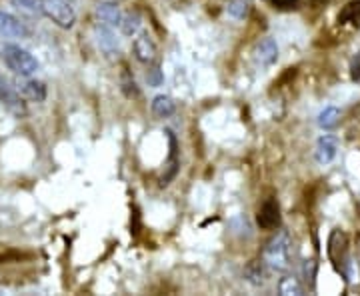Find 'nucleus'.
<instances>
[{
  "label": "nucleus",
  "mask_w": 360,
  "mask_h": 296,
  "mask_svg": "<svg viewBox=\"0 0 360 296\" xmlns=\"http://www.w3.org/2000/svg\"><path fill=\"white\" fill-rule=\"evenodd\" d=\"M0 58L6 65V68L13 70L18 77H34L40 68L39 60L18 44H4L2 52H0Z\"/></svg>",
  "instance_id": "f257e3e1"
},
{
  "label": "nucleus",
  "mask_w": 360,
  "mask_h": 296,
  "mask_svg": "<svg viewBox=\"0 0 360 296\" xmlns=\"http://www.w3.org/2000/svg\"><path fill=\"white\" fill-rule=\"evenodd\" d=\"M262 262L272 271H288V266H290V236H288V232L278 231L270 238L264 246V252H262Z\"/></svg>",
  "instance_id": "f03ea898"
},
{
  "label": "nucleus",
  "mask_w": 360,
  "mask_h": 296,
  "mask_svg": "<svg viewBox=\"0 0 360 296\" xmlns=\"http://www.w3.org/2000/svg\"><path fill=\"white\" fill-rule=\"evenodd\" d=\"M326 252L336 271L340 272L348 281V269H350V257H348V236L347 232L335 229L328 236Z\"/></svg>",
  "instance_id": "7ed1b4c3"
},
{
  "label": "nucleus",
  "mask_w": 360,
  "mask_h": 296,
  "mask_svg": "<svg viewBox=\"0 0 360 296\" xmlns=\"http://www.w3.org/2000/svg\"><path fill=\"white\" fill-rule=\"evenodd\" d=\"M42 13L60 28H72L77 22V6L75 0H44Z\"/></svg>",
  "instance_id": "20e7f679"
},
{
  "label": "nucleus",
  "mask_w": 360,
  "mask_h": 296,
  "mask_svg": "<svg viewBox=\"0 0 360 296\" xmlns=\"http://www.w3.org/2000/svg\"><path fill=\"white\" fill-rule=\"evenodd\" d=\"M16 92L30 103H44L46 101V84L42 80L30 77H20L14 82Z\"/></svg>",
  "instance_id": "39448f33"
},
{
  "label": "nucleus",
  "mask_w": 360,
  "mask_h": 296,
  "mask_svg": "<svg viewBox=\"0 0 360 296\" xmlns=\"http://www.w3.org/2000/svg\"><path fill=\"white\" fill-rule=\"evenodd\" d=\"M257 222L262 231H274L281 226V206L276 198H266L262 202V206L258 208Z\"/></svg>",
  "instance_id": "423d86ee"
},
{
  "label": "nucleus",
  "mask_w": 360,
  "mask_h": 296,
  "mask_svg": "<svg viewBox=\"0 0 360 296\" xmlns=\"http://www.w3.org/2000/svg\"><path fill=\"white\" fill-rule=\"evenodd\" d=\"M0 104H4L11 112L22 116L26 112L25 98L16 92L14 86H11V82L0 75Z\"/></svg>",
  "instance_id": "0eeeda50"
},
{
  "label": "nucleus",
  "mask_w": 360,
  "mask_h": 296,
  "mask_svg": "<svg viewBox=\"0 0 360 296\" xmlns=\"http://www.w3.org/2000/svg\"><path fill=\"white\" fill-rule=\"evenodd\" d=\"M132 49H134V56L141 60L142 65H153L156 60V56H158V49H156L155 40L150 39L148 32L139 34V37L134 39Z\"/></svg>",
  "instance_id": "6e6552de"
},
{
  "label": "nucleus",
  "mask_w": 360,
  "mask_h": 296,
  "mask_svg": "<svg viewBox=\"0 0 360 296\" xmlns=\"http://www.w3.org/2000/svg\"><path fill=\"white\" fill-rule=\"evenodd\" d=\"M255 60L258 66L262 68H269L276 60H278V44L274 39H262L258 40L257 46H255Z\"/></svg>",
  "instance_id": "1a4fd4ad"
},
{
  "label": "nucleus",
  "mask_w": 360,
  "mask_h": 296,
  "mask_svg": "<svg viewBox=\"0 0 360 296\" xmlns=\"http://www.w3.org/2000/svg\"><path fill=\"white\" fill-rule=\"evenodd\" d=\"M0 37H4V39H26L28 28L16 16L0 11Z\"/></svg>",
  "instance_id": "9d476101"
},
{
  "label": "nucleus",
  "mask_w": 360,
  "mask_h": 296,
  "mask_svg": "<svg viewBox=\"0 0 360 296\" xmlns=\"http://www.w3.org/2000/svg\"><path fill=\"white\" fill-rule=\"evenodd\" d=\"M336 153H338V139H336V136H333V134H324V136L319 139V142H316V150H314V158H316L319 165H322V167L330 165L336 158Z\"/></svg>",
  "instance_id": "9b49d317"
},
{
  "label": "nucleus",
  "mask_w": 360,
  "mask_h": 296,
  "mask_svg": "<svg viewBox=\"0 0 360 296\" xmlns=\"http://www.w3.org/2000/svg\"><path fill=\"white\" fill-rule=\"evenodd\" d=\"M96 16H98V20H101L103 25L115 28V26L120 25L122 13H120L118 4H115V2H103V4H98V8H96Z\"/></svg>",
  "instance_id": "f8f14e48"
},
{
  "label": "nucleus",
  "mask_w": 360,
  "mask_h": 296,
  "mask_svg": "<svg viewBox=\"0 0 360 296\" xmlns=\"http://www.w3.org/2000/svg\"><path fill=\"white\" fill-rule=\"evenodd\" d=\"M150 108H153V115L158 116V118H168V116L176 112V103L167 94H158V96L153 98Z\"/></svg>",
  "instance_id": "ddd939ff"
},
{
  "label": "nucleus",
  "mask_w": 360,
  "mask_h": 296,
  "mask_svg": "<svg viewBox=\"0 0 360 296\" xmlns=\"http://www.w3.org/2000/svg\"><path fill=\"white\" fill-rule=\"evenodd\" d=\"M338 25L360 26V0H350L338 13Z\"/></svg>",
  "instance_id": "4468645a"
},
{
  "label": "nucleus",
  "mask_w": 360,
  "mask_h": 296,
  "mask_svg": "<svg viewBox=\"0 0 360 296\" xmlns=\"http://www.w3.org/2000/svg\"><path fill=\"white\" fill-rule=\"evenodd\" d=\"M142 25V16L139 11H129V13L122 14V18H120V32L124 34V37H132V34H136L139 32V28Z\"/></svg>",
  "instance_id": "2eb2a0df"
},
{
  "label": "nucleus",
  "mask_w": 360,
  "mask_h": 296,
  "mask_svg": "<svg viewBox=\"0 0 360 296\" xmlns=\"http://www.w3.org/2000/svg\"><path fill=\"white\" fill-rule=\"evenodd\" d=\"M264 266H266V264H264L262 260H252V262H248L245 269L246 281L252 284V286H260V284H264V281H266Z\"/></svg>",
  "instance_id": "dca6fc26"
},
{
  "label": "nucleus",
  "mask_w": 360,
  "mask_h": 296,
  "mask_svg": "<svg viewBox=\"0 0 360 296\" xmlns=\"http://www.w3.org/2000/svg\"><path fill=\"white\" fill-rule=\"evenodd\" d=\"M319 127L322 130H333L338 127V122H340V110L336 108V106H326L324 110H322L321 115H319Z\"/></svg>",
  "instance_id": "f3484780"
},
{
  "label": "nucleus",
  "mask_w": 360,
  "mask_h": 296,
  "mask_svg": "<svg viewBox=\"0 0 360 296\" xmlns=\"http://www.w3.org/2000/svg\"><path fill=\"white\" fill-rule=\"evenodd\" d=\"M250 8H252L250 0H229V4H226V13L234 20H245V18H248Z\"/></svg>",
  "instance_id": "a211bd4d"
},
{
  "label": "nucleus",
  "mask_w": 360,
  "mask_h": 296,
  "mask_svg": "<svg viewBox=\"0 0 360 296\" xmlns=\"http://www.w3.org/2000/svg\"><path fill=\"white\" fill-rule=\"evenodd\" d=\"M14 8H18L20 13L28 16H40L42 13V0H11Z\"/></svg>",
  "instance_id": "6ab92c4d"
},
{
  "label": "nucleus",
  "mask_w": 360,
  "mask_h": 296,
  "mask_svg": "<svg viewBox=\"0 0 360 296\" xmlns=\"http://www.w3.org/2000/svg\"><path fill=\"white\" fill-rule=\"evenodd\" d=\"M120 89H122V94L127 96V98H139V86H136V82H134V78L129 72V68H124L122 70V75H120Z\"/></svg>",
  "instance_id": "aec40b11"
},
{
  "label": "nucleus",
  "mask_w": 360,
  "mask_h": 296,
  "mask_svg": "<svg viewBox=\"0 0 360 296\" xmlns=\"http://www.w3.org/2000/svg\"><path fill=\"white\" fill-rule=\"evenodd\" d=\"M278 292L283 296H300L304 290H302V284L298 283V278L284 276L283 281L278 283Z\"/></svg>",
  "instance_id": "412c9836"
},
{
  "label": "nucleus",
  "mask_w": 360,
  "mask_h": 296,
  "mask_svg": "<svg viewBox=\"0 0 360 296\" xmlns=\"http://www.w3.org/2000/svg\"><path fill=\"white\" fill-rule=\"evenodd\" d=\"M270 4H272L276 11L288 13V11H296V8L300 6V0H270Z\"/></svg>",
  "instance_id": "4be33fe9"
},
{
  "label": "nucleus",
  "mask_w": 360,
  "mask_h": 296,
  "mask_svg": "<svg viewBox=\"0 0 360 296\" xmlns=\"http://www.w3.org/2000/svg\"><path fill=\"white\" fill-rule=\"evenodd\" d=\"M146 82H148L150 86H160V82H162V72H160L158 66L150 68V70L146 72Z\"/></svg>",
  "instance_id": "5701e85b"
},
{
  "label": "nucleus",
  "mask_w": 360,
  "mask_h": 296,
  "mask_svg": "<svg viewBox=\"0 0 360 296\" xmlns=\"http://www.w3.org/2000/svg\"><path fill=\"white\" fill-rule=\"evenodd\" d=\"M350 78L352 80H360V51L352 56V60H350Z\"/></svg>",
  "instance_id": "b1692460"
}]
</instances>
